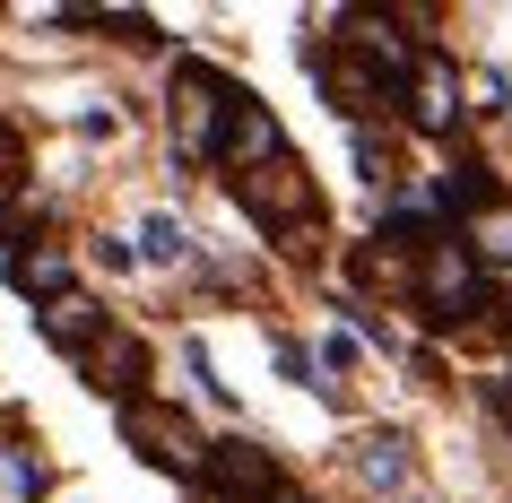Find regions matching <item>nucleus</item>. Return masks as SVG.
<instances>
[{"label": "nucleus", "instance_id": "13", "mask_svg": "<svg viewBox=\"0 0 512 503\" xmlns=\"http://www.w3.org/2000/svg\"><path fill=\"white\" fill-rule=\"evenodd\" d=\"M460 243H469L478 261H504V269H512V200H495V209H478L469 226H460Z\"/></svg>", "mask_w": 512, "mask_h": 503}, {"label": "nucleus", "instance_id": "2", "mask_svg": "<svg viewBox=\"0 0 512 503\" xmlns=\"http://www.w3.org/2000/svg\"><path fill=\"white\" fill-rule=\"evenodd\" d=\"M304 70H313V87L339 105L348 131H374L382 113H400V87H408V70L356 53V44H304Z\"/></svg>", "mask_w": 512, "mask_h": 503}, {"label": "nucleus", "instance_id": "8", "mask_svg": "<svg viewBox=\"0 0 512 503\" xmlns=\"http://www.w3.org/2000/svg\"><path fill=\"white\" fill-rule=\"evenodd\" d=\"M79 382H87L96 399H113V408H131V399H148V339L113 321L105 339H96V347L79 356Z\"/></svg>", "mask_w": 512, "mask_h": 503}, {"label": "nucleus", "instance_id": "4", "mask_svg": "<svg viewBox=\"0 0 512 503\" xmlns=\"http://www.w3.org/2000/svg\"><path fill=\"white\" fill-rule=\"evenodd\" d=\"M235 200L243 217L261 226V235H304V226H322V183H313V165L287 148V157L252 165V174H235Z\"/></svg>", "mask_w": 512, "mask_h": 503}, {"label": "nucleus", "instance_id": "9", "mask_svg": "<svg viewBox=\"0 0 512 503\" xmlns=\"http://www.w3.org/2000/svg\"><path fill=\"white\" fill-rule=\"evenodd\" d=\"M348 469H356V486H365V495H400L408 477H417V443H408L400 425H374V434H356Z\"/></svg>", "mask_w": 512, "mask_h": 503}, {"label": "nucleus", "instance_id": "17", "mask_svg": "<svg viewBox=\"0 0 512 503\" xmlns=\"http://www.w3.org/2000/svg\"><path fill=\"white\" fill-rule=\"evenodd\" d=\"M96 261H105V269H131L139 252H131V243H122V235H96Z\"/></svg>", "mask_w": 512, "mask_h": 503}, {"label": "nucleus", "instance_id": "16", "mask_svg": "<svg viewBox=\"0 0 512 503\" xmlns=\"http://www.w3.org/2000/svg\"><path fill=\"white\" fill-rule=\"evenodd\" d=\"M356 174H365L374 191H391V148H382L374 131H356Z\"/></svg>", "mask_w": 512, "mask_h": 503}, {"label": "nucleus", "instance_id": "11", "mask_svg": "<svg viewBox=\"0 0 512 503\" xmlns=\"http://www.w3.org/2000/svg\"><path fill=\"white\" fill-rule=\"evenodd\" d=\"M270 157H287V131H278V113L261 105V96H243L235 105V122H226V174H252V165H270Z\"/></svg>", "mask_w": 512, "mask_h": 503}, {"label": "nucleus", "instance_id": "12", "mask_svg": "<svg viewBox=\"0 0 512 503\" xmlns=\"http://www.w3.org/2000/svg\"><path fill=\"white\" fill-rule=\"evenodd\" d=\"M0 278L27 295L35 313H44V304H61V295H70V252H61V243H27V252H9V269H0Z\"/></svg>", "mask_w": 512, "mask_h": 503}, {"label": "nucleus", "instance_id": "10", "mask_svg": "<svg viewBox=\"0 0 512 503\" xmlns=\"http://www.w3.org/2000/svg\"><path fill=\"white\" fill-rule=\"evenodd\" d=\"M35 330H44V347H61V356L79 365L87 347H96V339H105V330H113V313H105V304H96V295H79V287H70V295H61V304H44V313H35Z\"/></svg>", "mask_w": 512, "mask_h": 503}, {"label": "nucleus", "instance_id": "15", "mask_svg": "<svg viewBox=\"0 0 512 503\" xmlns=\"http://www.w3.org/2000/svg\"><path fill=\"white\" fill-rule=\"evenodd\" d=\"M18 183H27V131L0 113V191H18Z\"/></svg>", "mask_w": 512, "mask_h": 503}, {"label": "nucleus", "instance_id": "1", "mask_svg": "<svg viewBox=\"0 0 512 503\" xmlns=\"http://www.w3.org/2000/svg\"><path fill=\"white\" fill-rule=\"evenodd\" d=\"M252 96V87H235L217 61L183 53L174 70H165V139H174V165H217L226 157V122H235V105Z\"/></svg>", "mask_w": 512, "mask_h": 503}, {"label": "nucleus", "instance_id": "14", "mask_svg": "<svg viewBox=\"0 0 512 503\" xmlns=\"http://www.w3.org/2000/svg\"><path fill=\"white\" fill-rule=\"evenodd\" d=\"M139 261H157V269H183L191 261V235H183V217H139Z\"/></svg>", "mask_w": 512, "mask_h": 503}, {"label": "nucleus", "instance_id": "5", "mask_svg": "<svg viewBox=\"0 0 512 503\" xmlns=\"http://www.w3.org/2000/svg\"><path fill=\"white\" fill-rule=\"evenodd\" d=\"M122 443H131L148 469L191 477V486H200V469H209V434H200L191 408H174V399H131V408H122Z\"/></svg>", "mask_w": 512, "mask_h": 503}, {"label": "nucleus", "instance_id": "3", "mask_svg": "<svg viewBox=\"0 0 512 503\" xmlns=\"http://www.w3.org/2000/svg\"><path fill=\"white\" fill-rule=\"evenodd\" d=\"M486 295H495V278H486V261L460 235H443V243L417 252V295H408V304H417L426 330H469V321L486 313Z\"/></svg>", "mask_w": 512, "mask_h": 503}, {"label": "nucleus", "instance_id": "18", "mask_svg": "<svg viewBox=\"0 0 512 503\" xmlns=\"http://www.w3.org/2000/svg\"><path fill=\"white\" fill-rule=\"evenodd\" d=\"M270 503H313V495H296V486H278V495H270Z\"/></svg>", "mask_w": 512, "mask_h": 503}, {"label": "nucleus", "instance_id": "6", "mask_svg": "<svg viewBox=\"0 0 512 503\" xmlns=\"http://www.w3.org/2000/svg\"><path fill=\"white\" fill-rule=\"evenodd\" d=\"M278 486H287V469H278V451L261 443V434H217L209 443L200 495H217V503H270Z\"/></svg>", "mask_w": 512, "mask_h": 503}, {"label": "nucleus", "instance_id": "7", "mask_svg": "<svg viewBox=\"0 0 512 503\" xmlns=\"http://www.w3.org/2000/svg\"><path fill=\"white\" fill-rule=\"evenodd\" d=\"M400 113H408V131L417 139H452L460 131V70H452V53H417V70H408V87H400Z\"/></svg>", "mask_w": 512, "mask_h": 503}]
</instances>
